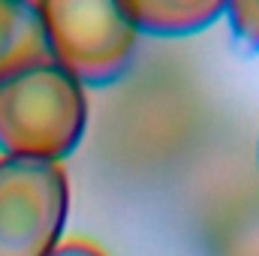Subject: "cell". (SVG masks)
Returning <instances> with one entry per match:
<instances>
[{
	"instance_id": "1",
	"label": "cell",
	"mask_w": 259,
	"mask_h": 256,
	"mask_svg": "<svg viewBox=\"0 0 259 256\" xmlns=\"http://www.w3.org/2000/svg\"><path fill=\"white\" fill-rule=\"evenodd\" d=\"M88 127L84 88L58 64L42 61L0 81L3 157L61 163Z\"/></svg>"
},
{
	"instance_id": "2",
	"label": "cell",
	"mask_w": 259,
	"mask_h": 256,
	"mask_svg": "<svg viewBox=\"0 0 259 256\" xmlns=\"http://www.w3.org/2000/svg\"><path fill=\"white\" fill-rule=\"evenodd\" d=\"M49 61L81 88L112 84L127 72L139 30L121 3L112 0H46L36 3Z\"/></svg>"
},
{
	"instance_id": "3",
	"label": "cell",
	"mask_w": 259,
	"mask_h": 256,
	"mask_svg": "<svg viewBox=\"0 0 259 256\" xmlns=\"http://www.w3.org/2000/svg\"><path fill=\"white\" fill-rule=\"evenodd\" d=\"M69 217L61 163L0 157V256H52Z\"/></svg>"
},
{
	"instance_id": "4",
	"label": "cell",
	"mask_w": 259,
	"mask_h": 256,
	"mask_svg": "<svg viewBox=\"0 0 259 256\" xmlns=\"http://www.w3.org/2000/svg\"><path fill=\"white\" fill-rule=\"evenodd\" d=\"M130 24L151 36H187L211 27L223 12V0H121Z\"/></svg>"
},
{
	"instance_id": "5",
	"label": "cell",
	"mask_w": 259,
	"mask_h": 256,
	"mask_svg": "<svg viewBox=\"0 0 259 256\" xmlns=\"http://www.w3.org/2000/svg\"><path fill=\"white\" fill-rule=\"evenodd\" d=\"M49 61V46L36 3L0 0V81Z\"/></svg>"
},
{
	"instance_id": "6",
	"label": "cell",
	"mask_w": 259,
	"mask_h": 256,
	"mask_svg": "<svg viewBox=\"0 0 259 256\" xmlns=\"http://www.w3.org/2000/svg\"><path fill=\"white\" fill-rule=\"evenodd\" d=\"M232 33L247 46L259 52V0H232L226 3V12Z\"/></svg>"
},
{
	"instance_id": "7",
	"label": "cell",
	"mask_w": 259,
	"mask_h": 256,
	"mask_svg": "<svg viewBox=\"0 0 259 256\" xmlns=\"http://www.w3.org/2000/svg\"><path fill=\"white\" fill-rule=\"evenodd\" d=\"M52 256H103L97 247L91 244H81V241H69V244H61Z\"/></svg>"
}]
</instances>
